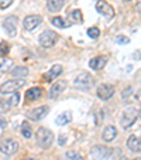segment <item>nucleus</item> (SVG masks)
Wrapping results in <instances>:
<instances>
[{
    "mask_svg": "<svg viewBox=\"0 0 141 160\" xmlns=\"http://www.w3.org/2000/svg\"><path fill=\"white\" fill-rule=\"evenodd\" d=\"M21 135L24 136L26 139H30L33 136V130H31V126L28 125V122H23V125H21Z\"/></svg>",
    "mask_w": 141,
    "mask_h": 160,
    "instance_id": "25",
    "label": "nucleus"
},
{
    "mask_svg": "<svg viewBox=\"0 0 141 160\" xmlns=\"http://www.w3.org/2000/svg\"><path fill=\"white\" fill-rule=\"evenodd\" d=\"M71 121H72V115H71V112H63V113H61V115L57 116L55 123H57L58 126H63V125L69 123Z\"/></svg>",
    "mask_w": 141,
    "mask_h": 160,
    "instance_id": "20",
    "label": "nucleus"
},
{
    "mask_svg": "<svg viewBox=\"0 0 141 160\" xmlns=\"http://www.w3.org/2000/svg\"><path fill=\"white\" fill-rule=\"evenodd\" d=\"M10 108H12V105H10V101L2 99V98H0V113H4V112H7Z\"/></svg>",
    "mask_w": 141,
    "mask_h": 160,
    "instance_id": "27",
    "label": "nucleus"
},
{
    "mask_svg": "<svg viewBox=\"0 0 141 160\" xmlns=\"http://www.w3.org/2000/svg\"><path fill=\"white\" fill-rule=\"evenodd\" d=\"M111 153H113L111 148L102 145H96L90 149V156H92L93 160H106L111 156Z\"/></svg>",
    "mask_w": 141,
    "mask_h": 160,
    "instance_id": "3",
    "label": "nucleus"
},
{
    "mask_svg": "<svg viewBox=\"0 0 141 160\" xmlns=\"http://www.w3.org/2000/svg\"><path fill=\"white\" fill-rule=\"evenodd\" d=\"M96 94H97V97H99L100 99L107 101V99H110V98L113 97L114 87H113V85H110V84H102V85H99V87H97Z\"/></svg>",
    "mask_w": 141,
    "mask_h": 160,
    "instance_id": "10",
    "label": "nucleus"
},
{
    "mask_svg": "<svg viewBox=\"0 0 141 160\" xmlns=\"http://www.w3.org/2000/svg\"><path fill=\"white\" fill-rule=\"evenodd\" d=\"M0 126H2V128L6 126V122H4V119H2V118H0Z\"/></svg>",
    "mask_w": 141,
    "mask_h": 160,
    "instance_id": "36",
    "label": "nucleus"
},
{
    "mask_svg": "<svg viewBox=\"0 0 141 160\" xmlns=\"http://www.w3.org/2000/svg\"><path fill=\"white\" fill-rule=\"evenodd\" d=\"M41 21H42V17L38 14H30L27 16V17L23 20V26H24L26 30L31 31L34 30V28H37L40 24H41Z\"/></svg>",
    "mask_w": 141,
    "mask_h": 160,
    "instance_id": "9",
    "label": "nucleus"
},
{
    "mask_svg": "<svg viewBox=\"0 0 141 160\" xmlns=\"http://www.w3.org/2000/svg\"><path fill=\"white\" fill-rule=\"evenodd\" d=\"M65 88H66V81H62V79H61V81L55 82V84L51 87V89L48 91V97L51 98V99H55V98H58L63 91H65Z\"/></svg>",
    "mask_w": 141,
    "mask_h": 160,
    "instance_id": "13",
    "label": "nucleus"
},
{
    "mask_svg": "<svg viewBox=\"0 0 141 160\" xmlns=\"http://www.w3.org/2000/svg\"><path fill=\"white\" fill-rule=\"evenodd\" d=\"M116 136H117V129L114 126H111V125L106 126L102 133V138L105 142H113V140L116 139Z\"/></svg>",
    "mask_w": 141,
    "mask_h": 160,
    "instance_id": "17",
    "label": "nucleus"
},
{
    "mask_svg": "<svg viewBox=\"0 0 141 160\" xmlns=\"http://www.w3.org/2000/svg\"><path fill=\"white\" fill-rule=\"evenodd\" d=\"M123 2H130V0H123Z\"/></svg>",
    "mask_w": 141,
    "mask_h": 160,
    "instance_id": "40",
    "label": "nucleus"
},
{
    "mask_svg": "<svg viewBox=\"0 0 141 160\" xmlns=\"http://www.w3.org/2000/svg\"><path fill=\"white\" fill-rule=\"evenodd\" d=\"M65 140H66V138H65V136H63V138H62V136H61V138H59V145H63V143H65Z\"/></svg>",
    "mask_w": 141,
    "mask_h": 160,
    "instance_id": "35",
    "label": "nucleus"
},
{
    "mask_svg": "<svg viewBox=\"0 0 141 160\" xmlns=\"http://www.w3.org/2000/svg\"><path fill=\"white\" fill-rule=\"evenodd\" d=\"M23 160H37V159H34V157H27V159H23Z\"/></svg>",
    "mask_w": 141,
    "mask_h": 160,
    "instance_id": "37",
    "label": "nucleus"
},
{
    "mask_svg": "<svg viewBox=\"0 0 141 160\" xmlns=\"http://www.w3.org/2000/svg\"><path fill=\"white\" fill-rule=\"evenodd\" d=\"M12 3L13 0H0V9H7Z\"/></svg>",
    "mask_w": 141,
    "mask_h": 160,
    "instance_id": "31",
    "label": "nucleus"
},
{
    "mask_svg": "<svg viewBox=\"0 0 141 160\" xmlns=\"http://www.w3.org/2000/svg\"><path fill=\"white\" fill-rule=\"evenodd\" d=\"M17 23H18V20L16 16H9V17H6V20H4L3 27L10 37H14L16 34H17Z\"/></svg>",
    "mask_w": 141,
    "mask_h": 160,
    "instance_id": "11",
    "label": "nucleus"
},
{
    "mask_svg": "<svg viewBox=\"0 0 141 160\" xmlns=\"http://www.w3.org/2000/svg\"><path fill=\"white\" fill-rule=\"evenodd\" d=\"M49 112V108L47 105H41L38 106V108H34L31 109V111L27 112V118L30 119V121H41V119H44L45 116H47V113Z\"/></svg>",
    "mask_w": 141,
    "mask_h": 160,
    "instance_id": "7",
    "label": "nucleus"
},
{
    "mask_svg": "<svg viewBox=\"0 0 141 160\" xmlns=\"http://www.w3.org/2000/svg\"><path fill=\"white\" fill-rule=\"evenodd\" d=\"M52 142H54V133L47 128H40L37 130V143L41 146L42 149L51 148Z\"/></svg>",
    "mask_w": 141,
    "mask_h": 160,
    "instance_id": "1",
    "label": "nucleus"
},
{
    "mask_svg": "<svg viewBox=\"0 0 141 160\" xmlns=\"http://www.w3.org/2000/svg\"><path fill=\"white\" fill-rule=\"evenodd\" d=\"M114 41L116 42H119V44H129L130 42V38L129 37H126V36H120V34H119V36H116L114 37Z\"/></svg>",
    "mask_w": 141,
    "mask_h": 160,
    "instance_id": "30",
    "label": "nucleus"
},
{
    "mask_svg": "<svg viewBox=\"0 0 141 160\" xmlns=\"http://www.w3.org/2000/svg\"><path fill=\"white\" fill-rule=\"evenodd\" d=\"M66 157L69 160H82V156L75 150H68L66 152Z\"/></svg>",
    "mask_w": 141,
    "mask_h": 160,
    "instance_id": "28",
    "label": "nucleus"
},
{
    "mask_svg": "<svg viewBox=\"0 0 141 160\" xmlns=\"http://www.w3.org/2000/svg\"><path fill=\"white\" fill-rule=\"evenodd\" d=\"M9 51H10V45L6 41L0 42V57H6L9 54Z\"/></svg>",
    "mask_w": 141,
    "mask_h": 160,
    "instance_id": "26",
    "label": "nucleus"
},
{
    "mask_svg": "<svg viewBox=\"0 0 141 160\" xmlns=\"http://www.w3.org/2000/svg\"><path fill=\"white\" fill-rule=\"evenodd\" d=\"M13 64H14V61H13L12 58L0 57V72H6V71H9L10 68H13Z\"/></svg>",
    "mask_w": 141,
    "mask_h": 160,
    "instance_id": "22",
    "label": "nucleus"
},
{
    "mask_svg": "<svg viewBox=\"0 0 141 160\" xmlns=\"http://www.w3.org/2000/svg\"><path fill=\"white\" fill-rule=\"evenodd\" d=\"M51 23L55 26V27H58V28H66V27H69V26H71L69 23H66L62 17H58V16H57V17H52Z\"/></svg>",
    "mask_w": 141,
    "mask_h": 160,
    "instance_id": "24",
    "label": "nucleus"
},
{
    "mask_svg": "<svg viewBox=\"0 0 141 160\" xmlns=\"http://www.w3.org/2000/svg\"><path fill=\"white\" fill-rule=\"evenodd\" d=\"M63 3H65V0H47V7L49 12H59Z\"/></svg>",
    "mask_w": 141,
    "mask_h": 160,
    "instance_id": "21",
    "label": "nucleus"
},
{
    "mask_svg": "<svg viewBox=\"0 0 141 160\" xmlns=\"http://www.w3.org/2000/svg\"><path fill=\"white\" fill-rule=\"evenodd\" d=\"M129 94H130V95L133 94V89H131V88H126V89H124V92H123V98H126Z\"/></svg>",
    "mask_w": 141,
    "mask_h": 160,
    "instance_id": "34",
    "label": "nucleus"
},
{
    "mask_svg": "<svg viewBox=\"0 0 141 160\" xmlns=\"http://www.w3.org/2000/svg\"><path fill=\"white\" fill-rule=\"evenodd\" d=\"M12 75L16 78H24L28 75V70L26 67H16L14 70H12Z\"/></svg>",
    "mask_w": 141,
    "mask_h": 160,
    "instance_id": "23",
    "label": "nucleus"
},
{
    "mask_svg": "<svg viewBox=\"0 0 141 160\" xmlns=\"http://www.w3.org/2000/svg\"><path fill=\"white\" fill-rule=\"evenodd\" d=\"M68 18L72 21V23H76V24H82V23H83V16H82V12L81 10H78V9L69 12Z\"/></svg>",
    "mask_w": 141,
    "mask_h": 160,
    "instance_id": "19",
    "label": "nucleus"
},
{
    "mask_svg": "<svg viewBox=\"0 0 141 160\" xmlns=\"http://www.w3.org/2000/svg\"><path fill=\"white\" fill-rule=\"evenodd\" d=\"M61 74H62V65L57 64V65L52 67V68L48 71V72H45V74H44V81L51 82L52 79L57 78V77H59Z\"/></svg>",
    "mask_w": 141,
    "mask_h": 160,
    "instance_id": "16",
    "label": "nucleus"
},
{
    "mask_svg": "<svg viewBox=\"0 0 141 160\" xmlns=\"http://www.w3.org/2000/svg\"><path fill=\"white\" fill-rule=\"evenodd\" d=\"M133 160H141V157H137V159H133Z\"/></svg>",
    "mask_w": 141,
    "mask_h": 160,
    "instance_id": "38",
    "label": "nucleus"
},
{
    "mask_svg": "<svg viewBox=\"0 0 141 160\" xmlns=\"http://www.w3.org/2000/svg\"><path fill=\"white\" fill-rule=\"evenodd\" d=\"M137 116H138V112L137 109L134 108H127L126 111L123 112L121 115V121H120V125L124 128V129H129L134 125V122L137 121Z\"/></svg>",
    "mask_w": 141,
    "mask_h": 160,
    "instance_id": "4",
    "label": "nucleus"
},
{
    "mask_svg": "<svg viewBox=\"0 0 141 160\" xmlns=\"http://www.w3.org/2000/svg\"><path fill=\"white\" fill-rule=\"evenodd\" d=\"M127 148L134 153H141V139L137 138L135 135H131L127 139Z\"/></svg>",
    "mask_w": 141,
    "mask_h": 160,
    "instance_id": "15",
    "label": "nucleus"
},
{
    "mask_svg": "<svg viewBox=\"0 0 141 160\" xmlns=\"http://www.w3.org/2000/svg\"><path fill=\"white\" fill-rule=\"evenodd\" d=\"M133 57H134V60H141V50H137V51L133 54Z\"/></svg>",
    "mask_w": 141,
    "mask_h": 160,
    "instance_id": "33",
    "label": "nucleus"
},
{
    "mask_svg": "<svg viewBox=\"0 0 141 160\" xmlns=\"http://www.w3.org/2000/svg\"><path fill=\"white\" fill-rule=\"evenodd\" d=\"M107 64V58L105 55H99V57H95L93 60L89 61V67L95 71H100L105 68V65Z\"/></svg>",
    "mask_w": 141,
    "mask_h": 160,
    "instance_id": "14",
    "label": "nucleus"
},
{
    "mask_svg": "<svg viewBox=\"0 0 141 160\" xmlns=\"http://www.w3.org/2000/svg\"><path fill=\"white\" fill-rule=\"evenodd\" d=\"M87 36H89L90 38H97V37L100 36V30L97 27H90L89 30H87Z\"/></svg>",
    "mask_w": 141,
    "mask_h": 160,
    "instance_id": "29",
    "label": "nucleus"
},
{
    "mask_svg": "<svg viewBox=\"0 0 141 160\" xmlns=\"http://www.w3.org/2000/svg\"><path fill=\"white\" fill-rule=\"evenodd\" d=\"M96 10L102 16H105V17H107V18H111L114 16V9L107 3V2H105V0H97Z\"/></svg>",
    "mask_w": 141,
    "mask_h": 160,
    "instance_id": "12",
    "label": "nucleus"
},
{
    "mask_svg": "<svg viewBox=\"0 0 141 160\" xmlns=\"http://www.w3.org/2000/svg\"><path fill=\"white\" fill-rule=\"evenodd\" d=\"M18 150V143L14 139H4L3 142L0 143V152L7 156L10 154H14Z\"/></svg>",
    "mask_w": 141,
    "mask_h": 160,
    "instance_id": "8",
    "label": "nucleus"
},
{
    "mask_svg": "<svg viewBox=\"0 0 141 160\" xmlns=\"http://www.w3.org/2000/svg\"><path fill=\"white\" fill-rule=\"evenodd\" d=\"M18 99H20V95H18V92H16L14 95H13V98L10 99V105H17L18 103Z\"/></svg>",
    "mask_w": 141,
    "mask_h": 160,
    "instance_id": "32",
    "label": "nucleus"
},
{
    "mask_svg": "<svg viewBox=\"0 0 141 160\" xmlns=\"http://www.w3.org/2000/svg\"><path fill=\"white\" fill-rule=\"evenodd\" d=\"M73 85L79 89H89L93 85V78L89 72H81L75 77L73 79Z\"/></svg>",
    "mask_w": 141,
    "mask_h": 160,
    "instance_id": "5",
    "label": "nucleus"
},
{
    "mask_svg": "<svg viewBox=\"0 0 141 160\" xmlns=\"http://www.w3.org/2000/svg\"><path fill=\"white\" fill-rule=\"evenodd\" d=\"M42 95V89L38 87H34L31 88V89H28L27 92H26V101L27 102H33V101H37L40 99Z\"/></svg>",
    "mask_w": 141,
    "mask_h": 160,
    "instance_id": "18",
    "label": "nucleus"
},
{
    "mask_svg": "<svg viewBox=\"0 0 141 160\" xmlns=\"http://www.w3.org/2000/svg\"><path fill=\"white\" fill-rule=\"evenodd\" d=\"M26 85V81L23 78L18 79H10V81L4 82V84L0 85V94H14L20 89L21 87Z\"/></svg>",
    "mask_w": 141,
    "mask_h": 160,
    "instance_id": "2",
    "label": "nucleus"
},
{
    "mask_svg": "<svg viewBox=\"0 0 141 160\" xmlns=\"http://www.w3.org/2000/svg\"><path fill=\"white\" fill-rule=\"evenodd\" d=\"M57 38H58V36L55 31L45 30V31H42L41 36H40V44H41L44 48H51V47L55 45Z\"/></svg>",
    "mask_w": 141,
    "mask_h": 160,
    "instance_id": "6",
    "label": "nucleus"
},
{
    "mask_svg": "<svg viewBox=\"0 0 141 160\" xmlns=\"http://www.w3.org/2000/svg\"><path fill=\"white\" fill-rule=\"evenodd\" d=\"M138 115H140V118H141V111H140V112H138Z\"/></svg>",
    "mask_w": 141,
    "mask_h": 160,
    "instance_id": "39",
    "label": "nucleus"
}]
</instances>
